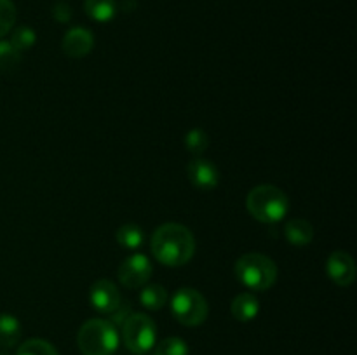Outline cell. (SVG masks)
<instances>
[{"label": "cell", "instance_id": "cell-8", "mask_svg": "<svg viewBox=\"0 0 357 355\" xmlns=\"http://www.w3.org/2000/svg\"><path fill=\"white\" fill-rule=\"evenodd\" d=\"M89 301L100 313H114L122 305V296L114 282L100 278L91 285Z\"/></svg>", "mask_w": 357, "mask_h": 355}, {"label": "cell", "instance_id": "cell-9", "mask_svg": "<svg viewBox=\"0 0 357 355\" xmlns=\"http://www.w3.org/2000/svg\"><path fill=\"white\" fill-rule=\"evenodd\" d=\"M326 274L335 284L349 287L356 281V263L351 254L335 251L326 261Z\"/></svg>", "mask_w": 357, "mask_h": 355}, {"label": "cell", "instance_id": "cell-4", "mask_svg": "<svg viewBox=\"0 0 357 355\" xmlns=\"http://www.w3.org/2000/svg\"><path fill=\"white\" fill-rule=\"evenodd\" d=\"M77 345L84 355H114L119 347L117 329L103 319H91L77 334Z\"/></svg>", "mask_w": 357, "mask_h": 355}, {"label": "cell", "instance_id": "cell-3", "mask_svg": "<svg viewBox=\"0 0 357 355\" xmlns=\"http://www.w3.org/2000/svg\"><path fill=\"white\" fill-rule=\"evenodd\" d=\"M236 275L246 287L253 291H267L278 281V267L265 254L248 253L237 260Z\"/></svg>", "mask_w": 357, "mask_h": 355}, {"label": "cell", "instance_id": "cell-1", "mask_svg": "<svg viewBox=\"0 0 357 355\" xmlns=\"http://www.w3.org/2000/svg\"><path fill=\"white\" fill-rule=\"evenodd\" d=\"M152 253L166 267H183L195 253V239L190 230L178 223H166L153 232Z\"/></svg>", "mask_w": 357, "mask_h": 355}, {"label": "cell", "instance_id": "cell-5", "mask_svg": "<svg viewBox=\"0 0 357 355\" xmlns=\"http://www.w3.org/2000/svg\"><path fill=\"white\" fill-rule=\"evenodd\" d=\"M171 312L183 326H201L208 319L209 306L204 296L192 287H181L171 298Z\"/></svg>", "mask_w": 357, "mask_h": 355}, {"label": "cell", "instance_id": "cell-10", "mask_svg": "<svg viewBox=\"0 0 357 355\" xmlns=\"http://www.w3.org/2000/svg\"><path fill=\"white\" fill-rule=\"evenodd\" d=\"M187 174L190 183L195 188H199V190H213L220 183V171L216 169L215 164L206 159H201V157L188 162Z\"/></svg>", "mask_w": 357, "mask_h": 355}, {"label": "cell", "instance_id": "cell-21", "mask_svg": "<svg viewBox=\"0 0 357 355\" xmlns=\"http://www.w3.org/2000/svg\"><path fill=\"white\" fill-rule=\"evenodd\" d=\"M153 355H188V345L181 338H166L157 345Z\"/></svg>", "mask_w": 357, "mask_h": 355}, {"label": "cell", "instance_id": "cell-19", "mask_svg": "<svg viewBox=\"0 0 357 355\" xmlns=\"http://www.w3.org/2000/svg\"><path fill=\"white\" fill-rule=\"evenodd\" d=\"M209 146V138L204 131L201 129H192L185 136V148L192 153V155L199 157L206 152Z\"/></svg>", "mask_w": 357, "mask_h": 355}, {"label": "cell", "instance_id": "cell-25", "mask_svg": "<svg viewBox=\"0 0 357 355\" xmlns=\"http://www.w3.org/2000/svg\"><path fill=\"white\" fill-rule=\"evenodd\" d=\"M0 355H9V354H7V352H0Z\"/></svg>", "mask_w": 357, "mask_h": 355}, {"label": "cell", "instance_id": "cell-12", "mask_svg": "<svg viewBox=\"0 0 357 355\" xmlns=\"http://www.w3.org/2000/svg\"><path fill=\"white\" fill-rule=\"evenodd\" d=\"M230 312L239 322H251L253 319H257L258 312H260V303L250 292H241L234 298Z\"/></svg>", "mask_w": 357, "mask_h": 355}, {"label": "cell", "instance_id": "cell-2", "mask_svg": "<svg viewBox=\"0 0 357 355\" xmlns=\"http://www.w3.org/2000/svg\"><path fill=\"white\" fill-rule=\"evenodd\" d=\"M246 207L257 221L272 225L286 218L289 211V198L278 187L260 184L248 194Z\"/></svg>", "mask_w": 357, "mask_h": 355}, {"label": "cell", "instance_id": "cell-7", "mask_svg": "<svg viewBox=\"0 0 357 355\" xmlns=\"http://www.w3.org/2000/svg\"><path fill=\"white\" fill-rule=\"evenodd\" d=\"M152 277V263L145 254H131L119 267V281L128 289H139Z\"/></svg>", "mask_w": 357, "mask_h": 355}, {"label": "cell", "instance_id": "cell-18", "mask_svg": "<svg viewBox=\"0 0 357 355\" xmlns=\"http://www.w3.org/2000/svg\"><path fill=\"white\" fill-rule=\"evenodd\" d=\"M16 355H59L58 350L52 347L49 341L40 340V338H31L23 345H20Z\"/></svg>", "mask_w": 357, "mask_h": 355}, {"label": "cell", "instance_id": "cell-13", "mask_svg": "<svg viewBox=\"0 0 357 355\" xmlns=\"http://www.w3.org/2000/svg\"><path fill=\"white\" fill-rule=\"evenodd\" d=\"M286 239L296 247H305L312 242L314 228L307 219H291L284 226Z\"/></svg>", "mask_w": 357, "mask_h": 355}, {"label": "cell", "instance_id": "cell-14", "mask_svg": "<svg viewBox=\"0 0 357 355\" xmlns=\"http://www.w3.org/2000/svg\"><path fill=\"white\" fill-rule=\"evenodd\" d=\"M21 338V324L10 313H0V347L10 348Z\"/></svg>", "mask_w": 357, "mask_h": 355}, {"label": "cell", "instance_id": "cell-22", "mask_svg": "<svg viewBox=\"0 0 357 355\" xmlns=\"http://www.w3.org/2000/svg\"><path fill=\"white\" fill-rule=\"evenodd\" d=\"M16 23V7L13 0H0V38L6 37Z\"/></svg>", "mask_w": 357, "mask_h": 355}, {"label": "cell", "instance_id": "cell-23", "mask_svg": "<svg viewBox=\"0 0 357 355\" xmlns=\"http://www.w3.org/2000/svg\"><path fill=\"white\" fill-rule=\"evenodd\" d=\"M37 40V35L31 30L30 26H20L13 31V37H10V44L17 49V51H26Z\"/></svg>", "mask_w": 357, "mask_h": 355}, {"label": "cell", "instance_id": "cell-17", "mask_svg": "<svg viewBox=\"0 0 357 355\" xmlns=\"http://www.w3.org/2000/svg\"><path fill=\"white\" fill-rule=\"evenodd\" d=\"M139 301L149 310H160L167 303V292L162 285L150 284L145 285L139 292Z\"/></svg>", "mask_w": 357, "mask_h": 355}, {"label": "cell", "instance_id": "cell-11", "mask_svg": "<svg viewBox=\"0 0 357 355\" xmlns=\"http://www.w3.org/2000/svg\"><path fill=\"white\" fill-rule=\"evenodd\" d=\"M94 47V37L86 28H72L63 38V51L70 58H84Z\"/></svg>", "mask_w": 357, "mask_h": 355}, {"label": "cell", "instance_id": "cell-6", "mask_svg": "<svg viewBox=\"0 0 357 355\" xmlns=\"http://www.w3.org/2000/svg\"><path fill=\"white\" fill-rule=\"evenodd\" d=\"M122 338L129 352L136 355L149 354L157 340V327L145 313H131L122 324Z\"/></svg>", "mask_w": 357, "mask_h": 355}, {"label": "cell", "instance_id": "cell-16", "mask_svg": "<svg viewBox=\"0 0 357 355\" xmlns=\"http://www.w3.org/2000/svg\"><path fill=\"white\" fill-rule=\"evenodd\" d=\"M117 242L121 244L124 249L136 251L143 246L145 242V235H143V230L138 225H132V223H126L121 228L117 230Z\"/></svg>", "mask_w": 357, "mask_h": 355}, {"label": "cell", "instance_id": "cell-24", "mask_svg": "<svg viewBox=\"0 0 357 355\" xmlns=\"http://www.w3.org/2000/svg\"><path fill=\"white\" fill-rule=\"evenodd\" d=\"M52 16H54L56 21H59V23H68V21L72 19V9H70L66 3H58V6H54Z\"/></svg>", "mask_w": 357, "mask_h": 355}, {"label": "cell", "instance_id": "cell-20", "mask_svg": "<svg viewBox=\"0 0 357 355\" xmlns=\"http://www.w3.org/2000/svg\"><path fill=\"white\" fill-rule=\"evenodd\" d=\"M21 59V52L10 42L0 40V72H9L17 66Z\"/></svg>", "mask_w": 357, "mask_h": 355}, {"label": "cell", "instance_id": "cell-15", "mask_svg": "<svg viewBox=\"0 0 357 355\" xmlns=\"http://www.w3.org/2000/svg\"><path fill=\"white\" fill-rule=\"evenodd\" d=\"M86 13L91 19L98 21V23H107L112 21L117 14V3L115 0H86L84 3Z\"/></svg>", "mask_w": 357, "mask_h": 355}]
</instances>
